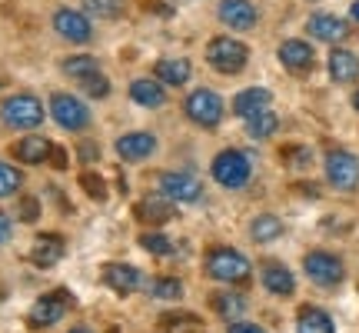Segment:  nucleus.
Here are the masks:
<instances>
[{"mask_svg":"<svg viewBox=\"0 0 359 333\" xmlns=\"http://www.w3.org/2000/svg\"><path fill=\"white\" fill-rule=\"evenodd\" d=\"M203 270L206 277H213L219 283H243L250 277V260L233 247H213L203 256Z\"/></svg>","mask_w":359,"mask_h":333,"instance_id":"1","label":"nucleus"},{"mask_svg":"<svg viewBox=\"0 0 359 333\" xmlns=\"http://www.w3.org/2000/svg\"><path fill=\"white\" fill-rule=\"evenodd\" d=\"M0 120L13 130H34L43 124V103L34 93H13L0 103Z\"/></svg>","mask_w":359,"mask_h":333,"instance_id":"2","label":"nucleus"},{"mask_svg":"<svg viewBox=\"0 0 359 333\" xmlns=\"http://www.w3.org/2000/svg\"><path fill=\"white\" fill-rule=\"evenodd\" d=\"M213 180H217L219 187H226V190H240L250 183L253 177V164H250V157L240 154V150H223V154L213 157Z\"/></svg>","mask_w":359,"mask_h":333,"instance_id":"3","label":"nucleus"},{"mask_svg":"<svg viewBox=\"0 0 359 333\" xmlns=\"http://www.w3.org/2000/svg\"><path fill=\"white\" fill-rule=\"evenodd\" d=\"M250 60V47L243 40H233V37H217L210 40L206 47V64L219 70V74H240Z\"/></svg>","mask_w":359,"mask_h":333,"instance_id":"4","label":"nucleus"},{"mask_svg":"<svg viewBox=\"0 0 359 333\" xmlns=\"http://www.w3.org/2000/svg\"><path fill=\"white\" fill-rule=\"evenodd\" d=\"M303 270H306V277L313 283H320V287H336V283L346 277V267H343V260L330 250H313V254L303 256Z\"/></svg>","mask_w":359,"mask_h":333,"instance_id":"5","label":"nucleus"},{"mask_svg":"<svg viewBox=\"0 0 359 333\" xmlns=\"http://www.w3.org/2000/svg\"><path fill=\"white\" fill-rule=\"evenodd\" d=\"M183 110L190 117L193 124H200V127H217L219 120H223V100H219V93L213 90H193L187 103H183Z\"/></svg>","mask_w":359,"mask_h":333,"instance_id":"6","label":"nucleus"},{"mask_svg":"<svg viewBox=\"0 0 359 333\" xmlns=\"http://www.w3.org/2000/svg\"><path fill=\"white\" fill-rule=\"evenodd\" d=\"M67 307H70V294L67 290H53V294H43L30 307V313H27V323L34 327V330H43V327H53V323L64 320Z\"/></svg>","mask_w":359,"mask_h":333,"instance_id":"7","label":"nucleus"},{"mask_svg":"<svg viewBox=\"0 0 359 333\" xmlns=\"http://www.w3.org/2000/svg\"><path fill=\"white\" fill-rule=\"evenodd\" d=\"M50 114L64 130H87L90 127L87 103L77 100L74 93H53L50 97Z\"/></svg>","mask_w":359,"mask_h":333,"instance_id":"8","label":"nucleus"},{"mask_svg":"<svg viewBox=\"0 0 359 333\" xmlns=\"http://www.w3.org/2000/svg\"><path fill=\"white\" fill-rule=\"evenodd\" d=\"M326 177L336 190H356L359 187V160L349 150H330L326 154Z\"/></svg>","mask_w":359,"mask_h":333,"instance_id":"9","label":"nucleus"},{"mask_svg":"<svg viewBox=\"0 0 359 333\" xmlns=\"http://www.w3.org/2000/svg\"><path fill=\"white\" fill-rule=\"evenodd\" d=\"M160 193L173 200V204H196L203 197V183L193 177V174H163L160 177Z\"/></svg>","mask_w":359,"mask_h":333,"instance_id":"10","label":"nucleus"},{"mask_svg":"<svg viewBox=\"0 0 359 333\" xmlns=\"http://www.w3.org/2000/svg\"><path fill=\"white\" fill-rule=\"evenodd\" d=\"M53 30L64 40H70V44H87L93 37V27H90L87 13L74 11V7H60V11L53 13Z\"/></svg>","mask_w":359,"mask_h":333,"instance_id":"11","label":"nucleus"},{"mask_svg":"<svg viewBox=\"0 0 359 333\" xmlns=\"http://www.w3.org/2000/svg\"><path fill=\"white\" fill-rule=\"evenodd\" d=\"M103 283L110 287V290H116L120 296L133 294V290H140L143 287V277L137 267H130V263H107V267L100 270Z\"/></svg>","mask_w":359,"mask_h":333,"instance_id":"12","label":"nucleus"},{"mask_svg":"<svg viewBox=\"0 0 359 333\" xmlns=\"http://www.w3.org/2000/svg\"><path fill=\"white\" fill-rule=\"evenodd\" d=\"M280 64L293 74H306L309 67L316 64V53L306 40H283L280 44Z\"/></svg>","mask_w":359,"mask_h":333,"instance_id":"13","label":"nucleus"},{"mask_svg":"<svg viewBox=\"0 0 359 333\" xmlns=\"http://www.w3.org/2000/svg\"><path fill=\"white\" fill-rule=\"evenodd\" d=\"M219 20L233 30L257 27V7L250 0H219Z\"/></svg>","mask_w":359,"mask_h":333,"instance_id":"14","label":"nucleus"},{"mask_svg":"<svg viewBox=\"0 0 359 333\" xmlns=\"http://www.w3.org/2000/svg\"><path fill=\"white\" fill-rule=\"evenodd\" d=\"M306 30L316 40H326V44H339L343 37H349V27L346 20H339L333 13H313L306 20Z\"/></svg>","mask_w":359,"mask_h":333,"instance_id":"15","label":"nucleus"},{"mask_svg":"<svg viewBox=\"0 0 359 333\" xmlns=\"http://www.w3.org/2000/svg\"><path fill=\"white\" fill-rule=\"evenodd\" d=\"M156 150V137L154 133H143V130H133V133H123L116 141V154L123 160H147V157Z\"/></svg>","mask_w":359,"mask_h":333,"instance_id":"16","label":"nucleus"},{"mask_svg":"<svg viewBox=\"0 0 359 333\" xmlns=\"http://www.w3.org/2000/svg\"><path fill=\"white\" fill-rule=\"evenodd\" d=\"M259 280H263V287H266L269 294H276V296H293V290H296V277L283 263H263Z\"/></svg>","mask_w":359,"mask_h":333,"instance_id":"17","label":"nucleus"},{"mask_svg":"<svg viewBox=\"0 0 359 333\" xmlns=\"http://www.w3.org/2000/svg\"><path fill=\"white\" fill-rule=\"evenodd\" d=\"M60 256H64V237H57V233H43V237L34 240L30 260H34L37 267H53V263H60Z\"/></svg>","mask_w":359,"mask_h":333,"instance_id":"18","label":"nucleus"},{"mask_svg":"<svg viewBox=\"0 0 359 333\" xmlns=\"http://www.w3.org/2000/svg\"><path fill=\"white\" fill-rule=\"evenodd\" d=\"M296 333H336L333 317L320 307H299V313H296Z\"/></svg>","mask_w":359,"mask_h":333,"instance_id":"19","label":"nucleus"},{"mask_svg":"<svg viewBox=\"0 0 359 333\" xmlns=\"http://www.w3.org/2000/svg\"><path fill=\"white\" fill-rule=\"evenodd\" d=\"M269 100H273V97H269L266 87H246L243 93L233 97V114L253 117V114H259V110H266Z\"/></svg>","mask_w":359,"mask_h":333,"instance_id":"20","label":"nucleus"},{"mask_svg":"<svg viewBox=\"0 0 359 333\" xmlns=\"http://www.w3.org/2000/svg\"><path fill=\"white\" fill-rule=\"evenodd\" d=\"M330 77L336 84H353L359 80V57L353 51H333L330 53Z\"/></svg>","mask_w":359,"mask_h":333,"instance_id":"21","label":"nucleus"},{"mask_svg":"<svg viewBox=\"0 0 359 333\" xmlns=\"http://www.w3.org/2000/svg\"><path fill=\"white\" fill-rule=\"evenodd\" d=\"M190 74H193V67L183 57H167V60L156 64V80L167 84V87H183L190 80Z\"/></svg>","mask_w":359,"mask_h":333,"instance_id":"22","label":"nucleus"},{"mask_svg":"<svg viewBox=\"0 0 359 333\" xmlns=\"http://www.w3.org/2000/svg\"><path fill=\"white\" fill-rule=\"evenodd\" d=\"M170 217H173V200H167L163 193L137 204V220H143V223H167Z\"/></svg>","mask_w":359,"mask_h":333,"instance_id":"23","label":"nucleus"},{"mask_svg":"<svg viewBox=\"0 0 359 333\" xmlns=\"http://www.w3.org/2000/svg\"><path fill=\"white\" fill-rule=\"evenodd\" d=\"M53 154V147L47 137H24L20 143H13V157L20 164H43Z\"/></svg>","mask_w":359,"mask_h":333,"instance_id":"24","label":"nucleus"},{"mask_svg":"<svg viewBox=\"0 0 359 333\" xmlns=\"http://www.w3.org/2000/svg\"><path fill=\"white\" fill-rule=\"evenodd\" d=\"M130 97L140 103V107H163L167 103V90L160 87V80H133L130 84Z\"/></svg>","mask_w":359,"mask_h":333,"instance_id":"25","label":"nucleus"},{"mask_svg":"<svg viewBox=\"0 0 359 333\" xmlns=\"http://www.w3.org/2000/svg\"><path fill=\"white\" fill-rule=\"evenodd\" d=\"M246 130H250V137H257V141H266V137H273L276 130H280V117L273 114V110H259V114L246 117Z\"/></svg>","mask_w":359,"mask_h":333,"instance_id":"26","label":"nucleus"},{"mask_svg":"<svg viewBox=\"0 0 359 333\" xmlns=\"http://www.w3.org/2000/svg\"><path fill=\"white\" fill-rule=\"evenodd\" d=\"M213 310H217L223 320L236 323L246 313V296L243 294H217L213 296Z\"/></svg>","mask_w":359,"mask_h":333,"instance_id":"27","label":"nucleus"},{"mask_svg":"<svg viewBox=\"0 0 359 333\" xmlns=\"http://www.w3.org/2000/svg\"><path fill=\"white\" fill-rule=\"evenodd\" d=\"M283 233V220L273 217V214H263V217L253 220V227H250V237L259 240V244H269V240H276Z\"/></svg>","mask_w":359,"mask_h":333,"instance_id":"28","label":"nucleus"},{"mask_svg":"<svg viewBox=\"0 0 359 333\" xmlns=\"http://www.w3.org/2000/svg\"><path fill=\"white\" fill-rule=\"evenodd\" d=\"M64 74L67 77H74V80H87V77H93V74H100V64H97L93 57H87V53H80V57H67Z\"/></svg>","mask_w":359,"mask_h":333,"instance_id":"29","label":"nucleus"},{"mask_svg":"<svg viewBox=\"0 0 359 333\" xmlns=\"http://www.w3.org/2000/svg\"><path fill=\"white\" fill-rule=\"evenodd\" d=\"M80 7L90 13V17H100V20H116L123 13V0H80Z\"/></svg>","mask_w":359,"mask_h":333,"instance_id":"30","label":"nucleus"},{"mask_svg":"<svg viewBox=\"0 0 359 333\" xmlns=\"http://www.w3.org/2000/svg\"><path fill=\"white\" fill-rule=\"evenodd\" d=\"M147 294L154 300H180L183 296V283L177 277H156V280L147 283Z\"/></svg>","mask_w":359,"mask_h":333,"instance_id":"31","label":"nucleus"},{"mask_svg":"<svg viewBox=\"0 0 359 333\" xmlns=\"http://www.w3.org/2000/svg\"><path fill=\"white\" fill-rule=\"evenodd\" d=\"M20 183H24V177H20L17 166L0 164V200H4V197H13V193L20 190Z\"/></svg>","mask_w":359,"mask_h":333,"instance_id":"32","label":"nucleus"},{"mask_svg":"<svg viewBox=\"0 0 359 333\" xmlns=\"http://www.w3.org/2000/svg\"><path fill=\"white\" fill-rule=\"evenodd\" d=\"M140 247L147 250V254H154V256H170L173 254V240L163 237V233H143Z\"/></svg>","mask_w":359,"mask_h":333,"instance_id":"33","label":"nucleus"},{"mask_svg":"<svg viewBox=\"0 0 359 333\" xmlns=\"http://www.w3.org/2000/svg\"><path fill=\"white\" fill-rule=\"evenodd\" d=\"M80 187H83L87 197H93V200H103V197H107V183H103V177L93 174V170H83V174H80Z\"/></svg>","mask_w":359,"mask_h":333,"instance_id":"34","label":"nucleus"},{"mask_svg":"<svg viewBox=\"0 0 359 333\" xmlns=\"http://www.w3.org/2000/svg\"><path fill=\"white\" fill-rule=\"evenodd\" d=\"M183 323H193V327H196L200 317H196V313H187V310H170V313L160 317V327H163V330H180Z\"/></svg>","mask_w":359,"mask_h":333,"instance_id":"35","label":"nucleus"},{"mask_svg":"<svg viewBox=\"0 0 359 333\" xmlns=\"http://www.w3.org/2000/svg\"><path fill=\"white\" fill-rule=\"evenodd\" d=\"M80 87L87 90L90 97H110V80L103 77V74H93V77H87V80H80Z\"/></svg>","mask_w":359,"mask_h":333,"instance_id":"36","label":"nucleus"},{"mask_svg":"<svg viewBox=\"0 0 359 333\" xmlns=\"http://www.w3.org/2000/svg\"><path fill=\"white\" fill-rule=\"evenodd\" d=\"M37 214H40V204L34 197H24V200H20V220H24V223H34Z\"/></svg>","mask_w":359,"mask_h":333,"instance_id":"37","label":"nucleus"},{"mask_svg":"<svg viewBox=\"0 0 359 333\" xmlns=\"http://www.w3.org/2000/svg\"><path fill=\"white\" fill-rule=\"evenodd\" d=\"M226 333H266L263 327H257V323H243V320H236V323H230V330Z\"/></svg>","mask_w":359,"mask_h":333,"instance_id":"38","label":"nucleus"},{"mask_svg":"<svg viewBox=\"0 0 359 333\" xmlns=\"http://www.w3.org/2000/svg\"><path fill=\"white\" fill-rule=\"evenodd\" d=\"M283 157H286V160H296V164H306L309 150H303V147H290V150H283Z\"/></svg>","mask_w":359,"mask_h":333,"instance_id":"39","label":"nucleus"},{"mask_svg":"<svg viewBox=\"0 0 359 333\" xmlns=\"http://www.w3.org/2000/svg\"><path fill=\"white\" fill-rule=\"evenodd\" d=\"M11 233H13V223L7 214H0V244H7L11 240Z\"/></svg>","mask_w":359,"mask_h":333,"instance_id":"40","label":"nucleus"},{"mask_svg":"<svg viewBox=\"0 0 359 333\" xmlns=\"http://www.w3.org/2000/svg\"><path fill=\"white\" fill-rule=\"evenodd\" d=\"M53 166H57V170H64V166H67V154H64V150H53Z\"/></svg>","mask_w":359,"mask_h":333,"instance_id":"41","label":"nucleus"},{"mask_svg":"<svg viewBox=\"0 0 359 333\" xmlns=\"http://www.w3.org/2000/svg\"><path fill=\"white\" fill-rule=\"evenodd\" d=\"M349 13H353V20H359V0L353 4V7H349Z\"/></svg>","mask_w":359,"mask_h":333,"instance_id":"42","label":"nucleus"},{"mask_svg":"<svg viewBox=\"0 0 359 333\" xmlns=\"http://www.w3.org/2000/svg\"><path fill=\"white\" fill-rule=\"evenodd\" d=\"M70 333H93V330H90V327H74Z\"/></svg>","mask_w":359,"mask_h":333,"instance_id":"43","label":"nucleus"},{"mask_svg":"<svg viewBox=\"0 0 359 333\" xmlns=\"http://www.w3.org/2000/svg\"><path fill=\"white\" fill-rule=\"evenodd\" d=\"M353 103H356V110H359V93H356V97H353Z\"/></svg>","mask_w":359,"mask_h":333,"instance_id":"44","label":"nucleus"}]
</instances>
